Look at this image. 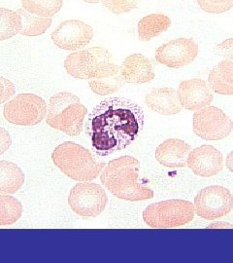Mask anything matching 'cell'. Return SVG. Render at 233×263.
Listing matches in <instances>:
<instances>
[{"label": "cell", "instance_id": "cell-1", "mask_svg": "<svg viewBox=\"0 0 233 263\" xmlns=\"http://www.w3.org/2000/svg\"><path fill=\"white\" fill-rule=\"evenodd\" d=\"M143 127L144 112L141 106L123 98H109L90 114L87 131L95 153L106 156L131 145Z\"/></svg>", "mask_w": 233, "mask_h": 263}, {"label": "cell", "instance_id": "cell-2", "mask_svg": "<svg viewBox=\"0 0 233 263\" xmlns=\"http://www.w3.org/2000/svg\"><path fill=\"white\" fill-rule=\"evenodd\" d=\"M139 160L122 156L110 161L103 169L100 180L115 197L137 202L154 198V191L140 182Z\"/></svg>", "mask_w": 233, "mask_h": 263}, {"label": "cell", "instance_id": "cell-3", "mask_svg": "<svg viewBox=\"0 0 233 263\" xmlns=\"http://www.w3.org/2000/svg\"><path fill=\"white\" fill-rule=\"evenodd\" d=\"M52 160L65 175L76 181H92L106 166L95 159L89 149L72 141L56 146L52 153Z\"/></svg>", "mask_w": 233, "mask_h": 263}, {"label": "cell", "instance_id": "cell-4", "mask_svg": "<svg viewBox=\"0 0 233 263\" xmlns=\"http://www.w3.org/2000/svg\"><path fill=\"white\" fill-rule=\"evenodd\" d=\"M88 112L80 99L71 93L61 92L50 99L47 111V124L70 137H76L83 131Z\"/></svg>", "mask_w": 233, "mask_h": 263}, {"label": "cell", "instance_id": "cell-5", "mask_svg": "<svg viewBox=\"0 0 233 263\" xmlns=\"http://www.w3.org/2000/svg\"><path fill=\"white\" fill-rule=\"evenodd\" d=\"M195 214V206L189 201L172 199L151 204L143 212V219L152 228H175L189 223Z\"/></svg>", "mask_w": 233, "mask_h": 263}, {"label": "cell", "instance_id": "cell-6", "mask_svg": "<svg viewBox=\"0 0 233 263\" xmlns=\"http://www.w3.org/2000/svg\"><path fill=\"white\" fill-rule=\"evenodd\" d=\"M46 102L34 94H19L4 105V117L19 126H35L46 117Z\"/></svg>", "mask_w": 233, "mask_h": 263}, {"label": "cell", "instance_id": "cell-7", "mask_svg": "<svg viewBox=\"0 0 233 263\" xmlns=\"http://www.w3.org/2000/svg\"><path fill=\"white\" fill-rule=\"evenodd\" d=\"M108 203L105 190L99 184L83 181L71 189L68 204L78 216L93 218L101 215Z\"/></svg>", "mask_w": 233, "mask_h": 263}, {"label": "cell", "instance_id": "cell-8", "mask_svg": "<svg viewBox=\"0 0 233 263\" xmlns=\"http://www.w3.org/2000/svg\"><path fill=\"white\" fill-rule=\"evenodd\" d=\"M193 130L204 141H221L231 134L233 122L222 109L209 105L194 114Z\"/></svg>", "mask_w": 233, "mask_h": 263}, {"label": "cell", "instance_id": "cell-9", "mask_svg": "<svg viewBox=\"0 0 233 263\" xmlns=\"http://www.w3.org/2000/svg\"><path fill=\"white\" fill-rule=\"evenodd\" d=\"M196 215L206 220H216L233 210V195L224 186L212 185L200 190L195 198Z\"/></svg>", "mask_w": 233, "mask_h": 263}, {"label": "cell", "instance_id": "cell-10", "mask_svg": "<svg viewBox=\"0 0 233 263\" xmlns=\"http://www.w3.org/2000/svg\"><path fill=\"white\" fill-rule=\"evenodd\" d=\"M111 53L103 47H93L78 51L66 57V72L77 79H90L103 66L111 63Z\"/></svg>", "mask_w": 233, "mask_h": 263}, {"label": "cell", "instance_id": "cell-11", "mask_svg": "<svg viewBox=\"0 0 233 263\" xmlns=\"http://www.w3.org/2000/svg\"><path fill=\"white\" fill-rule=\"evenodd\" d=\"M51 37L57 47L66 51H77L92 41L93 29L82 21L68 20L58 25Z\"/></svg>", "mask_w": 233, "mask_h": 263}, {"label": "cell", "instance_id": "cell-12", "mask_svg": "<svg viewBox=\"0 0 233 263\" xmlns=\"http://www.w3.org/2000/svg\"><path fill=\"white\" fill-rule=\"evenodd\" d=\"M197 55L198 46L193 39L177 38L158 48L156 60L170 68H180L190 65Z\"/></svg>", "mask_w": 233, "mask_h": 263}, {"label": "cell", "instance_id": "cell-13", "mask_svg": "<svg viewBox=\"0 0 233 263\" xmlns=\"http://www.w3.org/2000/svg\"><path fill=\"white\" fill-rule=\"evenodd\" d=\"M177 96L181 106L190 111L209 106L214 99L213 90L201 78L182 81L178 87Z\"/></svg>", "mask_w": 233, "mask_h": 263}, {"label": "cell", "instance_id": "cell-14", "mask_svg": "<svg viewBox=\"0 0 233 263\" xmlns=\"http://www.w3.org/2000/svg\"><path fill=\"white\" fill-rule=\"evenodd\" d=\"M187 167L196 176L202 178L214 177L224 169V157L221 151L214 146L201 145L189 152Z\"/></svg>", "mask_w": 233, "mask_h": 263}, {"label": "cell", "instance_id": "cell-15", "mask_svg": "<svg viewBox=\"0 0 233 263\" xmlns=\"http://www.w3.org/2000/svg\"><path fill=\"white\" fill-rule=\"evenodd\" d=\"M122 81L130 84H143L154 80L156 73L148 58L142 54H133L124 59L120 66Z\"/></svg>", "mask_w": 233, "mask_h": 263}, {"label": "cell", "instance_id": "cell-16", "mask_svg": "<svg viewBox=\"0 0 233 263\" xmlns=\"http://www.w3.org/2000/svg\"><path fill=\"white\" fill-rule=\"evenodd\" d=\"M192 151L189 144L179 139H168L156 149V159L168 168H184L187 166V157Z\"/></svg>", "mask_w": 233, "mask_h": 263}, {"label": "cell", "instance_id": "cell-17", "mask_svg": "<svg viewBox=\"0 0 233 263\" xmlns=\"http://www.w3.org/2000/svg\"><path fill=\"white\" fill-rule=\"evenodd\" d=\"M123 83L120 67L113 63L100 67L89 79L91 90L99 96H107L119 91Z\"/></svg>", "mask_w": 233, "mask_h": 263}, {"label": "cell", "instance_id": "cell-18", "mask_svg": "<svg viewBox=\"0 0 233 263\" xmlns=\"http://www.w3.org/2000/svg\"><path fill=\"white\" fill-rule=\"evenodd\" d=\"M145 103L151 110L162 115H174L182 110L177 91L169 87L153 89L146 95Z\"/></svg>", "mask_w": 233, "mask_h": 263}, {"label": "cell", "instance_id": "cell-19", "mask_svg": "<svg viewBox=\"0 0 233 263\" xmlns=\"http://www.w3.org/2000/svg\"><path fill=\"white\" fill-rule=\"evenodd\" d=\"M208 83L217 94L233 95V60L225 59L215 66L208 76Z\"/></svg>", "mask_w": 233, "mask_h": 263}, {"label": "cell", "instance_id": "cell-20", "mask_svg": "<svg viewBox=\"0 0 233 263\" xmlns=\"http://www.w3.org/2000/svg\"><path fill=\"white\" fill-rule=\"evenodd\" d=\"M24 183L25 175L18 165L5 160L0 161V194H15Z\"/></svg>", "mask_w": 233, "mask_h": 263}, {"label": "cell", "instance_id": "cell-21", "mask_svg": "<svg viewBox=\"0 0 233 263\" xmlns=\"http://www.w3.org/2000/svg\"><path fill=\"white\" fill-rule=\"evenodd\" d=\"M171 27V20L163 14H151L140 20L138 35L141 41H150L165 32Z\"/></svg>", "mask_w": 233, "mask_h": 263}, {"label": "cell", "instance_id": "cell-22", "mask_svg": "<svg viewBox=\"0 0 233 263\" xmlns=\"http://www.w3.org/2000/svg\"><path fill=\"white\" fill-rule=\"evenodd\" d=\"M22 18L23 28L19 34L25 36H39L45 33L47 29L51 27L52 18H43L32 15L26 10L20 8L17 11Z\"/></svg>", "mask_w": 233, "mask_h": 263}, {"label": "cell", "instance_id": "cell-23", "mask_svg": "<svg viewBox=\"0 0 233 263\" xmlns=\"http://www.w3.org/2000/svg\"><path fill=\"white\" fill-rule=\"evenodd\" d=\"M62 5L63 0H22L23 9L43 18H52L62 8Z\"/></svg>", "mask_w": 233, "mask_h": 263}, {"label": "cell", "instance_id": "cell-24", "mask_svg": "<svg viewBox=\"0 0 233 263\" xmlns=\"http://www.w3.org/2000/svg\"><path fill=\"white\" fill-rule=\"evenodd\" d=\"M24 208L18 199L10 195H0V226L17 222L23 215Z\"/></svg>", "mask_w": 233, "mask_h": 263}, {"label": "cell", "instance_id": "cell-25", "mask_svg": "<svg viewBox=\"0 0 233 263\" xmlns=\"http://www.w3.org/2000/svg\"><path fill=\"white\" fill-rule=\"evenodd\" d=\"M23 28L22 18L13 10L0 8V41L19 34Z\"/></svg>", "mask_w": 233, "mask_h": 263}, {"label": "cell", "instance_id": "cell-26", "mask_svg": "<svg viewBox=\"0 0 233 263\" xmlns=\"http://www.w3.org/2000/svg\"><path fill=\"white\" fill-rule=\"evenodd\" d=\"M200 8L207 13L221 14L233 7V0H197Z\"/></svg>", "mask_w": 233, "mask_h": 263}, {"label": "cell", "instance_id": "cell-27", "mask_svg": "<svg viewBox=\"0 0 233 263\" xmlns=\"http://www.w3.org/2000/svg\"><path fill=\"white\" fill-rule=\"evenodd\" d=\"M100 2L114 14L129 13L138 6V0H100Z\"/></svg>", "mask_w": 233, "mask_h": 263}, {"label": "cell", "instance_id": "cell-28", "mask_svg": "<svg viewBox=\"0 0 233 263\" xmlns=\"http://www.w3.org/2000/svg\"><path fill=\"white\" fill-rule=\"evenodd\" d=\"M16 94L14 84L4 77H0V104H5Z\"/></svg>", "mask_w": 233, "mask_h": 263}, {"label": "cell", "instance_id": "cell-29", "mask_svg": "<svg viewBox=\"0 0 233 263\" xmlns=\"http://www.w3.org/2000/svg\"><path fill=\"white\" fill-rule=\"evenodd\" d=\"M215 53L218 56L224 57L227 60H233V37L226 39L215 48Z\"/></svg>", "mask_w": 233, "mask_h": 263}, {"label": "cell", "instance_id": "cell-30", "mask_svg": "<svg viewBox=\"0 0 233 263\" xmlns=\"http://www.w3.org/2000/svg\"><path fill=\"white\" fill-rule=\"evenodd\" d=\"M12 144V139L9 133L4 128L0 127V155L8 151Z\"/></svg>", "mask_w": 233, "mask_h": 263}, {"label": "cell", "instance_id": "cell-31", "mask_svg": "<svg viewBox=\"0 0 233 263\" xmlns=\"http://www.w3.org/2000/svg\"><path fill=\"white\" fill-rule=\"evenodd\" d=\"M225 165H226L227 169L229 170L233 174V151L231 152H229L228 155L226 156Z\"/></svg>", "mask_w": 233, "mask_h": 263}, {"label": "cell", "instance_id": "cell-32", "mask_svg": "<svg viewBox=\"0 0 233 263\" xmlns=\"http://www.w3.org/2000/svg\"><path fill=\"white\" fill-rule=\"evenodd\" d=\"M208 228H233V224L226 222H218L208 226Z\"/></svg>", "mask_w": 233, "mask_h": 263}, {"label": "cell", "instance_id": "cell-33", "mask_svg": "<svg viewBox=\"0 0 233 263\" xmlns=\"http://www.w3.org/2000/svg\"><path fill=\"white\" fill-rule=\"evenodd\" d=\"M84 2H88V3H99L100 0H83Z\"/></svg>", "mask_w": 233, "mask_h": 263}]
</instances>
